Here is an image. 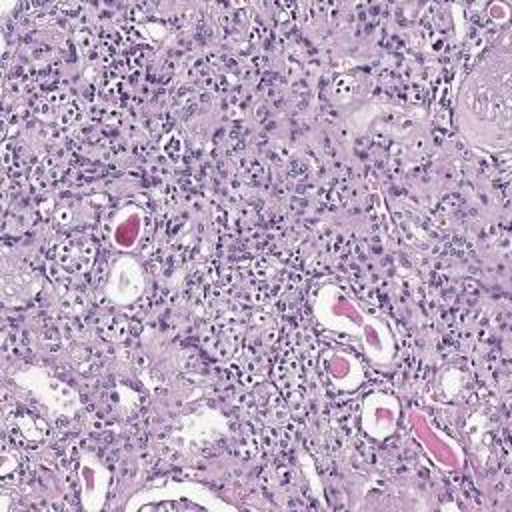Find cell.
<instances>
[{
    "label": "cell",
    "instance_id": "6da1fadb",
    "mask_svg": "<svg viewBox=\"0 0 512 512\" xmlns=\"http://www.w3.org/2000/svg\"><path fill=\"white\" fill-rule=\"evenodd\" d=\"M510 108V52L490 50L460 88L456 104L460 130L476 146L508 148Z\"/></svg>",
    "mask_w": 512,
    "mask_h": 512
},
{
    "label": "cell",
    "instance_id": "7a4b0ae2",
    "mask_svg": "<svg viewBox=\"0 0 512 512\" xmlns=\"http://www.w3.org/2000/svg\"><path fill=\"white\" fill-rule=\"evenodd\" d=\"M314 318L334 334L354 338L374 366H388L396 356V338L390 326L362 308L340 284L322 282L312 302Z\"/></svg>",
    "mask_w": 512,
    "mask_h": 512
},
{
    "label": "cell",
    "instance_id": "3957f363",
    "mask_svg": "<svg viewBox=\"0 0 512 512\" xmlns=\"http://www.w3.org/2000/svg\"><path fill=\"white\" fill-rule=\"evenodd\" d=\"M126 510H144V512H220L232 510L222 498L212 490L196 482H166L160 486L144 488L136 492L124 506Z\"/></svg>",
    "mask_w": 512,
    "mask_h": 512
},
{
    "label": "cell",
    "instance_id": "277c9868",
    "mask_svg": "<svg viewBox=\"0 0 512 512\" xmlns=\"http://www.w3.org/2000/svg\"><path fill=\"white\" fill-rule=\"evenodd\" d=\"M408 422L412 436L422 444L426 454L442 468L456 470L464 462V452L456 440L438 430L422 410H410Z\"/></svg>",
    "mask_w": 512,
    "mask_h": 512
},
{
    "label": "cell",
    "instance_id": "5b68a950",
    "mask_svg": "<svg viewBox=\"0 0 512 512\" xmlns=\"http://www.w3.org/2000/svg\"><path fill=\"white\" fill-rule=\"evenodd\" d=\"M400 414H402V406L394 394L374 390L366 394L362 400L360 426L366 436L382 442L398 430Z\"/></svg>",
    "mask_w": 512,
    "mask_h": 512
},
{
    "label": "cell",
    "instance_id": "8992f818",
    "mask_svg": "<svg viewBox=\"0 0 512 512\" xmlns=\"http://www.w3.org/2000/svg\"><path fill=\"white\" fill-rule=\"evenodd\" d=\"M144 284L146 278L138 260H134L132 256H120L110 268L104 292L114 304L126 306L140 298V294L144 292Z\"/></svg>",
    "mask_w": 512,
    "mask_h": 512
},
{
    "label": "cell",
    "instance_id": "52a82bcc",
    "mask_svg": "<svg viewBox=\"0 0 512 512\" xmlns=\"http://www.w3.org/2000/svg\"><path fill=\"white\" fill-rule=\"evenodd\" d=\"M78 484H80V502L86 512H98L106 504L110 488V470L94 456L82 454L78 460Z\"/></svg>",
    "mask_w": 512,
    "mask_h": 512
},
{
    "label": "cell",
    "instance_id": "ba28073f",
    "mask_svg": "<svg viewBox=\"0 0 512 512\" xmlns=\"http://www.w3.org/2000/svg\"><path fill=\"white\" fill-rule=\"evenodd\" d=\"M328 382L340 392H354L364 384L366 370L356 354L344 350H324L320 358Z\"/></svg>",
    "mask_w": 512,
    "mask_h": 512
},
{
    "label": "cell",
    "instance_id": "9c48e42d",
    "mask_svg": "<svg viewBox=\"0 0 512 512\" xmlns=\"http://www.w3.org/2000/svg\"><path fill=\"white\" fill-rule=\"evenodd\" d=\"M142 228H144L142 208H138V206L120 208V212L116 214V218L112 222V232H110L112 244L122 252L134 250L142 236Z\"/></svg>",
    "mask_w": 512,
    "mask_h": 512
},
{
    "label": "cell",
    "instance_id": "30bf717a",
    "mask_svg": "<svg viewBox=\"0 0 512 512\" xmlns=\"http://www.w3.org/2000/svg\"><path fill=\"white\" fill-rule=\"evenodd\" d=\"M490 14H492L494 18H498V20H504L506 16H510V8H508V4H504V2H496V4L490 6Z\"/></svg>",
    "mask_w": 512,
    "mask_h": 512
}]
</instances>
